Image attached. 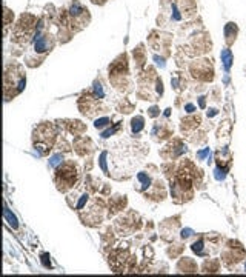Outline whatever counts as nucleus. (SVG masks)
<instances>
[{"label":"nucleus","mask_w":246,"mask_h":277,"mask_svg":"<svg viewBox=\"0 0 246 277\" xmlns=\"http://www.w3.org/2000/svg\"><path fill=\"white\" fill-rule=\"evenodd\" d=\"M209 154H211L209 148H205L203 151H198V153H197V157L200 159V160H203V159H206V156H209Z\"/></svg>","instance_id":"4468645a"},{"label":"nucleus","mask_w":246,"mask_h":277,"mask_svg":"<svg viewBox=\"0 0 246 277\" xmlns=\"http://www.w3.org/2000/svg\"><path fill=\"white\" fill-rule=\"evenodd\" d=\"M217 112H219L217 109H209V111H208V115H209V117H214V115H217Z\"/></svg>","instance_id":"aec40b11"},{"label":"nucleus","mask_w":246,"mask_h":277,"mask_svg":"<svg viewBox=\"0 0 246 277\" xmlns=\"http://www.w3.org/2000/svg\"><path fill=\"white\" fill-rule=\"evenodd\" d=\"M117 130H119V126H114V128H109V130H106V131H105V133L102 134V137H103V138H106V137H111V136H112V134H114V133H115Z\"/></svg>","instance_id":"ddd939ff"},{"label":"nucleus","mask_w":246,"mask_h":277,"mask_svg":"<svg viewBox=\"0 0 246 277\" xmlns=\"http://www.w3.org/2000/svg\"><path fill=\"white\" fill-rule=\"evenodd\" d=\"M69 13H71L72 17H79V16L88 13V11H85V8H83L79 2H74V3L71 5V8H69Z\"/></svg>","instance_id":"0eeeda50"},{"label":"nucleus","mask_w":246,"mask_h":277,"mask_svg":"<svg viewBox=\"0 0 246 277\" xmlns=\"http://www.w3.org/2000/svg\"><path fill=\"white\" fill-rule=\"evenodd\" d=\"M5 220L8 222V225L11 226V228H14V229H17V226H19V222H17V217L11 212V209H9L8 206H5Z\"/></svg>","instance_id":"39448f33"},{"label":"nucleus","mask_w":246,"mask_h":277,"mask_svg":"<svg viewBox=\"0 0 246 277\" xmlns=\"http://www.w3.org/2000/svg\"><path fill=\"white\" fill-rule=\"evenodd\" d=\"M137 180H138V183H140V186H138L140 191L146 189L149 185H151V179H149L148 173H138L137 174Z\"/></svg>","instance_id":"423d86ee"},{"label":"nucleus","mask_w":246,"mask_h":277,"mask_svg":"<svg viewBox=\"0 0 246 277\" xmlns=\"http://www.w3.org/2000/svg\"><path fill=\"white\" fill-rule=\"evenodd\" d=\"M185 111L186 112H194L195 111V106L192 105V103H188V105H185Z\"/></svg>","instance_id":"6ab92c4d"},{"label":"nucleus","mask_w":246,"mask_h":277,"mask_svg":"<svg viewBox=\"0 0 246 277\" xmlns=\"http://www.w3.org/2000/svg\"><path fill=\"white\" fill-rule=\"evenodd\" d=\"M62 160H63V156H62V154H56V156H52V157H51V160H49V166H51V168H54L56 165L62 163Z\"/></svg>","instance_id":"9d476101"},{"label":"nucleus","mask_w":246,"mask_h":277,"mask_svg":"<svg viewBox=\"0 0 246 277\" xmlns=\"http://www.w3.org/2000/svg\"><path fill=\"white\" fill-rule=\"evenodd\" d=\"M52 46V39L51 36L48 34H36V40H34V49L36 52H39V54H42V52H46L49 51Z\"/></svg>","instance_id":"f257e3e1"},{"label":"nucleus","mask_w":246,"mask_h":277,"mask_svg":"<svg viewBox=\"0 0 246 277\" xmlns=\"http://www.w3.org/2000/svg\"><path fill=\"white\" fill-rule=\"evenodd\" d=\"M143 126H145V119L143 117H140V115H137V117H134V119L131 120V131L134 133V134H138L142 130H143Z\"/></svg>","instance_id":"20e7f679"},{"label":"nucleus","mask_w":246,"mask_h":277,"mask_svg":"<svg viewBox=\"0 0 246 277\" xmlns=\"http://www.w3.org/2000/svg\"><path fill=\"white\" fill-rule=\"evenodd\" d=\"M172 11H174V16H172V19H174V20H180V19H181V16L178 14V9L175 8V5H172Z\"/></svg>","instance_id":"a211bd4d"},{"label":"nucleus","mask_w":246,"mask_h":277,"mask_svg":"<svg viewBox=\"0 0 246 277\" xmlns=\"http://www.w3.org/2000/svg\"><path fill=\"white\" fill-rule=\"evenodd\" d=\"M109 123H111V119H109V117H102V119H97V120H95L94 126L97 128V130H102V128L108 126Z\"/></svg>","instance_id":"6e6552de"},{"label":"nucleus","mask_w":246,"mask_h":277,"mask_svg":"<svg viewBox=\"0 0 246 277\" xmlns=\"http://www.w3.org/2000/svg\"><path fill=\"white\" fill-rule=\"evenodd\" d=\"M192 232H194V231H192V229H183V231H181V237H183V239H188V237H191L192 236Z\"/></svg>","instance_id":"dca6fc26"},{"label":"nucleus","mask_w":246,"mask_h":277,"mask_svg":"<svg viewBox=\"0 0 246 277\" xmlns=\"http://www.w3.org/2000/svg\"><path fill=\"white\" fill-rule=\"evenodd\" d=\"M245 271H246V262H245Z\"/></svg>","instance_id":"4be33fe9"},{"label":"nucleus","mask_w":246,"mask_h":277,"mask_svg":"<svg viewBox=\"0 0 246 277\" xmlns=\"http://www.w3.org/2000/svg\"><path fill=\"white\" fill-rule=\"evenodd\" d=\"M226 171H228V168H216V171H214V173H216V179L217 180H223L224 177H226Z\"/></svg>","instance_id":"9b49d317"},{"label":"nucleus","mask_w":246,"mask_h":277,"mask_svg":"<svg viewBox=\"0 0 246 277\" xmlns=\"http://www.w3.org/2000/svg\"><path fill=\"white\" fill-rule=\"evenodd\" d=\"M235 36H237V26H235V23L229 22L226 26H224V37H226L228 43H232L235 40Z\"/></svg>","instance_id":"7ed1b4c3"},{"label":"nucleus","mask_w":246,"mask_h":277,"mask_svg":"<svg viewBox=\"0 0 246 277\" xmlns=\"http://www.w3.org/2000/svg\"><path fill=\"white\" fill-rule=\"evenodd\" d=\"M198 102H200V108H205V97H198Z\"/></svg>","instance_id":"412c9836"},{"label":"nucleus","mask_w":246,"mask_h":277,"mask_svg":"<svg viewBox=\"0 0 246 277\" xmlns=\"http://www.w3.org/2000/svg\"><path fill=\"white\" fill-rule=\"evenodd\" d=\"M220 59H221V63H223V66H224V71H229L231 66H232V60H234L231 49H228V48L226 49H221Z\"/></svg>","instance_id":"f03ea898"},{"label":"nucleus","mask_w":246,"mask_h":277,"mask_svg":"<svg viewBox=\"0 0 246 277\" xmlns=\"http://www.w3.org/2000/svg\"><path fill=\"white\" fill-rule=\"evenodd\" d=\"M48 259H49L48 254H43V255H42V263H43L45 268H51V262H48Z\"/></svg>","instance_id":"2eb2a0df"},{"label":"nucleus","mask_w":246,"mask_h":277,"mask_svg":"<svg viewBox=\"0 0 246 277\" xmlns=\"http://www.w3.org/2000/svg\"><path fill=\"white\" fill-rule=\"evenodd\" d=\"M158 114H160V111H158L157 106H152V108L149 109V115H151V117H155V115H158Z\"/></svg>","instance_id":"f3484780"},{"label":"nucleus","mask_w":246,"mask_h":277,"mask_svg":"<svg viewBox=\"0 0 246 277\" xmlns=\"http://www.w3.org/2000/svg\"><path fill=\"white\" fill-rule=\"evenodd\" d=\"M94 92H95V95H97V97H100V99L105 95V92H103V86H102L100 83H95V85H94Z\"/></svg>","instance_id":"f8f14e48"},{"label":"nucleus","mask_w":246,"mask_h":277,"mask_svg":"<svg viewBox=\"0 0 246 277\" xmlns=\"http://www.w3.org/2000/svg\"><path fill=\"white\" fill-rule=\"evenodd\" d=\"M192 251L194 252H197V254H200V255H203V240L200 239V240H197L195 243H192Z\"/></svg>","instance_id":"1a4fd4ad"}]
</instances>
